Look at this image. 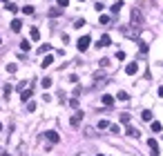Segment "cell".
Returning a JSON list of instances; mask_svg holds the SVG:
<instances>
[{"label":"cell","instance_id":"6da1fadb","mask_svg":"<svg viewBox=\"0 0 163 156\" xmlns=\"http://www.w3.org/2000/svg\"><path fill=\"white\" fill-rule=\"evenodd\" d=\"M76 45H78V51H87V47L92 45V38H90V36H81Z\"/></svg>","mask_w":163,"mask_h":156},{"label":"cell","instance_id":"7a4b0ae2","mask_svg":"<svg viewBox=\"0 0 163 156\" xmlns=\"http://www.w3.org/2000/svg\"><path fill=\"white\" fill-rule=\"evenodd\" d=\"M110 45H112V38H110L107 34H103L101 38H98V42H96V47L101 49V47H110Z\"/></svg>","mask_w":163,"mask_h":156},{"label":"cell","instance_id":"3957f363","mask_svg":"<svg viewBox=\"0 0 163 156\" xmlns=\"http://www.w3.org/2000/svg\"><path fill=\"white\" fill-rule=\"evenodd\" d=\"M45 138H47V141H49L52 145H56V143H58V141H61V136H58V132H54V130H49V132H47V134H45Z\"/></svg>","mask_w":163,"mask_h":156},{"label":"cell","instance_id":"277c9868","mask_svg":"<svg viewBox=\"0 0 163 156\" xmlns=\"http://www.w3.org/2000/svg\"><path fill=\"white\" fill-rule=\"evenodd\" d=\"M141 22H143V16H141L139 9H134V11H132V27H139Z\"/></svg>","mask_w":163,"mask_h":156},{"label":"cell","instance_id":"5b68a950","mask_svg":"<svg viewBox=\"0 0 163 156\" xmlns=\"http://www.w3.org/2000/svg\"><path fill=\"white\" fill-rule=\"evenodd\" d=\"M81 118H83V112L78 109V112H76V114L72 116V121H69V125H72V127H78V125H81Z\"/></svg>","mask_w":163,"mask_h":156},{"label":"cell","instance_id":"8992f818","mask_svg":"<svg viewBox=\"0 0 163 156\" xmlns=\"http://www.w3.org/2000/svg\"><path fill=\"white\" fill-rule=\"evenodd\" d=\"M101 103H103L105 107H112V105H114V96H110V94H103V96H101Z\"/></svg>","mask_w":163,"mask_h":156},{"label":"cell","instance_id":"52a82bcc","mask_svg":"<svg viewBox=\"0 0 163 156\" xmlns=\"http://www.w3.org/2000/svg\"><path fill=\"white\" fill-rule=\"evenodd\" d=\"M136 71H139V65H136V62H130V65L125 67V74H127V76H134Z\"/></svg>","mask_w":163,"mask_h":156},{"label":"cell","instance_id":"ba28073f","mask_svg":"<svg viewBox=\"0 0 163 156\" xmlns=\"http://www.w3.org/2000/svg\"><path fill=\"white\" fill-rule=\"evenodd\" d=\"M148 145H150V150H152V156H159V143H157L154 138H150Z\"/></svg>","mask_w":163,"mask_h":156},{"label":"cell","instance_id":"9c48e42d","mask_svg":"<svg viewBox=\"0 0 163 156\" xmlns=\"http://www.w3.org/2000/svg\"><path fill=\"white\" fill-rule=\"evenodd\" d=\"M141 121L152 123V112H150V109H143V112H141Z\"/></svg>","mask_w":163,"mask_h":156},{"label":"cell","instance_id":"30bf717a","mask_svg":"<svg viewBox=\"0 0 163 156\" xmlns=\"http://www.w3.org/2000/svg\"><path fill=\"white\" fill-rule=\"evenodd\" d=\"M125 132H127V136H130V138H139V136H141L136 127H130V125H127V130H125Z\"/></svg>","mask_w":163,"mask_h":156},{"label":"cell","instance_id":"8fae6325","mask_svg":"<svg viewBox=\"0 0 163 156\" xmlns=\"http://www.w3.org/2000/svg\"><path fill=\"white\" fill-rule=\"evenodd\" d=\"M20 27H23V20L14 18V20H11V31H20Z\"/></svg>","mask_w":163,"mask_h":156},{"label":"cell","instance_id":"7c38bea8","mask_svg":"<svg viewBox=\"0 0 163 156\" xmlns=\"http://www.w3.org/2000/svg\"><path fill=\"white\" fill-rule=\"evenodd\" d=\"M29 38H31L34 42H36V40H40V31H38L36 27H31V31H29Z\"/></svg>","mask_w":163,"mask_h":156},{"label":"cell","instance_id":"4fadbf2b","mask_svg":"<svg viewBox=\"0 0 163 156\" xmlns=\"http://www.w3.org/2000/svg\"><path fill=\"white\" fill-rule=\"evenodd\" d=\"M52 65H54V56H45V58H43V65H40V67H45V69H47V67H52Z\"/></svg>","mask_w":163,"mask_h":156},{"label":"cell","instance_id":"5bb4252c","mask_svg":"<svg viewBox=\"0 0 163 156\" xmlns=\"http://www.w3.org/2000/svg\"><path fill=\"white\" fill-rule=\"evenodd\" d=\"M31 94H34V87H29V89H23L20 98H23V100H29V98H31Z\"/></svg>","mask_w":163,"mask_h":156},{"label":"cell","instance_id":"9a60e30c","mask_svg":"<svg viewBox=\"0 0 163 156\" xmlns=\"http://www.w3.org/2000/svg\"><path fill=\"white\" fill-rule=\"evenodd\" d=\"M119 121H121L123 125H130V121H132V116H130V114H121V116H119Z\"/></svg>","mask_w":163,"mask_h":156},{"label":"cell","instance_id":"2e32d148","mask_svg":"<svg viewBox=\"0 0 163 156\" xmlns=\"http://www.w3.org/2000/svg\"><path fill=\"white\" fill-rule=\"evenodd\" d=\"M116 100H130V96H127V91H119V94H116Z\"/></svg>","mask_w":163,"mask_h":156},{"label":"cell","instance_id":"e0dca14e","mask_svg":"<svg viewBox=\"0 0 163 156\" xmlns=\"http://www.w3.org/2000/svg\"><path fill=\"white\" fill-rule=\"evenodd\" d=\"M121 7H123L121 0H119V2H114V5H112V14H119V11H121Z\"/></svg>","mask_w":163,"mask_h":156},{"label":"cell","instance_id":"ac0fdd59","mask_svg":"<svg viewBox=\"0 0 163 156\" xmlns=\"http://www.w3.org/2000/svg\"><path fill=\"white\" fill-rule=\"evenodd\" d=\"M161 130H163V127H161V123H159V121H152V132H157V134H159Z\"/></svg>","mask_w":163,"mask_h":156},{"label":"cell","instance_id":"d6986e66","mask_svg":"<svg viewBox=\"0 0 163 156\" xmlns=\"http://www.w3.org/2000/svg\"><path fill=\"white\" fill-rule=\"evenodd\" d=\"M34 11H36V9H34L31 5H27V7H23V14H27V16H31Z\"/></svg>","mask_w":163,"mask_h":156},{"label":"cell","instance_id":"ffe728a7","mask_svg":"<svg viewBox=\"0 0 163 156\" xmlns=\"http://www.w3.org/2000/svg\"><path fill=\"white\" fill-rule=\"evenodd\" d=\"M40 85H43L45 89H49V87H52V78H43V80H40Z\"/></svg>","mask_w":163,"mask_h":156},{"label":"cell","instance_id":"44dd1931","mask_svg":"<svg viewBox=\"0 0 163 156\" xmlns=\"http://www.w3.org/2000/svg\"><path fill=\"white\" fill-rule=\"evenodd\" d=\"M61 14H63V11H61V7H54L52 11H49V16H54V18H58Z\"/></svg>","mask_w":163,"mask_h":156},{"label":"cell","instance_id":"7402d4cb","mask_svg":"<svg viewBox=\"0 0 163 156\" xmlns=\"http://www.w3.org/2000/svg\"><path fill=\"white\" fill-rule=\"evenodd\" d=\"M98 130H110V121H98Z\"/></svg>","mask_w":163,"mask_h":156},{"label":"cell","instance_id":"603a6c76","mask_svg":"<svg viewBox=\"0 0 163 156\" xmlns=\"http://www.w3.org/2000/svg\"><path fill=\"white\" fill-rule=\"evenodd\" d=\"M7 11H11V14H16V11H18V7H16L14 2H7Z\"/></svg>","mask_w":163,"mask_h":156},{"label":"cell","instance_id":"cb8c5ba5","mask_svg":"<svg viewBox=\"0 0 163 156\" xmlns=\"http://www.w3.org/2000/svg\"><path fill=\"white\" fill-rule=\"evenodd\" d=\"M16 69H18V65H14V62H9V65H7V71H9V74H14Z\"/></svg>","mask_w":163,"mask_h":156},{"label":"cell","instance_id":"d4e9b609","mask_svg":"<svg viewBox=\"0 0 163 156\" xmlns=\"http://www.w3.org/2000/svg\"><path fill=\"white\" fill-rule=\"evenodd\" d=\"M20 49H23V51H29V40H23V42H20Z\"/></svg>","mask_w":163,"mask_h":156},{"label":"cell","instance_id":"484cf974","mask_svg":"<svg viewBox=\"0 0 163 156\" xmlns=\"http://www.w3.org/2000/svg\"><path fill=\"white\" fill-rule=\"evenodd\" d=\"M69 107H74V109H78V98H76V96H74V98L69 100Z\"/></svg>","mask_w":163,"mask_h":156},{"label":"cell","instance_id":"4316f807","mask_svg":"<svg viewBox=\"0 0 163 156\" xmlns=\"http://www.w3.org/2000/svg\"><path fill=\"white\" fill-rule=\"evenodd\" d=\"M98 22H101V25H107V22H110V16H101Z\"/></svg>","mask_w":163,"mask_h":156},{"label":"cell","instance_id":"83f0119b","mask_svg":"<svg viewBox=\"0 0 163 156\" xmlns=\"http://www.w3.org/2000/svg\"><path fill=\"white\" fill-rule=\"evenodd\" d=\"M110 132H112V134H119L121 127H119V125H110Z\"/></svg>","mask_w":163,"mask_h":156},{"label":"cell","instance_id":"f1b7e54d","mask_svg":"<svg viewBox=\"0 0 163 156\" xmlns=\"http://www.w3.org/2000/svg\"><path fill=\"white\" fill-rule=\"evenodd\" d=\"M52 49V45H43V47L40 49H38V51H40V54H47V51H49Z\"/></svg>","mask_w":163,"mask_h":156},{"label":"cell","instance_id":"f546056e","mask_svg":"<svg viewBox=\"0 0 163 156\" xmlns=\"http://www.w3.org/2000/svg\"><path fill=\"white\" fill-rule=\"evenodd\" d=\"M67 5H69V0H58V7H61V9H65Z\"/></svg>","mask_w":163,"mask_h":156},{"label":"cell","instance_id":"4dcf8cb0","mask_svg":"<svg viewBox=\"0 0 163 156\" xmlns=\"http://www.w3.org/2000/svg\"><path fill=\"white\" fill-rule=\"evenodd\" d=\"M116 58L119 60H125V51H116Z\"/></svg>","mask_w":163,"mask_h":156},{"label":"cell","instance_id":"1f68e13d","mask_svg":"<svg viewBox=\"0 0 163 156\" xmlns=\"http://www.w3.org/2000/svg\"><path fill=\"white\" fill-rule=\"evenodd\" d=\"M83 25H85V20H83V18H78V20L74 22V27H83Z\"/></svg>","mask_w":163,"mask_h":156},{"label":"cell","instance_id":"d6a6232c","mask_svg":"<svg viewBox=\"0 0 163 156\" xmlns=\"http://www.w3.org/2000/svg\"><path fill=\"white\" fill-rule=\"evenodd\" d=\"M159 96H161V98H163V87H159Z\"/></svg>","mask_w":163,"mask_h":156},{"label":"cell","instance_id":"836d02e7","mask_svg":"<svg viewBox=\"0 0 163 156\" xmlns=\"http://www.w3.org/2000/svg\"><path fill=\"white\" fill-rule=\"evenodd\" d=\"M2 156H11V154H2Z\"/></svg>","mask_w":163,"mask_h":156},{"label":"cell","instance_id":"e575fe53","mask_svg":"<svg viewBox=\"0 0 163 156\" xmlns=\"http://www.w3.org/2000/svg\"><path fill=\"white\" fill-rule=\"evenodd\" d=\"M78 2H85V0H78Z\"/></svg>","mask_w":163,"mask_h":156},{"label":"cell","instance_id":"d590c367","mask_svg":"<svg viewBox=\"0 0 163 156\" xmlns=\"http://www.w3.org/2000/svg\"><path fill=\"white\" fill-rule=\"evenodd\" d=\"M2 2H9V0H2Z\"/></svg>","mask_w":163,"mask_h":156},{"label":"cell","instance_id":"8d00e7d4","mask_svg":"<svg viewBox=\"0 0 163 156\" xmlns=\"http://www.w3.org/2000/svg\"><path fill=\"white\" fill-rule=\"evenodd\" d=\"M0 42H2V38H0Z\"/></svg>","mask_w":163,"mask_h":156},{"label":"cell","instance_id":"74e56055","mask_svg":"<svg viewBox=\"0 0 163 156\" xmlns=\"http://www.w3.org/2000/svg\"><path fill=\"white\" fill-rule=\"evenodd\" d=\"M98 156H103V154H98Z\"/></svg>","mask_w":163,"mask_h":156}]
</instances>
